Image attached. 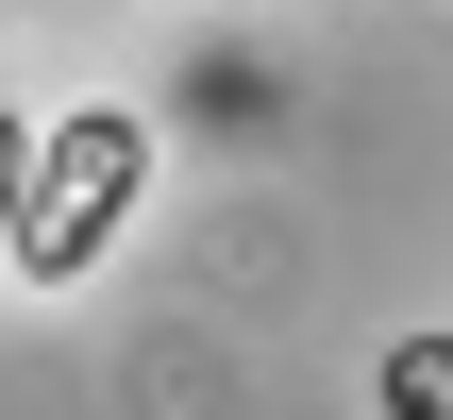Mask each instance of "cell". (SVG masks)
Here are the masks:
<instances>
[{"label": "cell", "instance_id": "7a4b0ae2", "mask_svg": "<svg viewBox=\"0 0 453 420\" xmlns=\"http://www.w3.org/2000/svg\"><path fill=\"white\" fill-rule=\"evenodd\" d=\"M370 404L387 420H453V337H403V354L370 370Z\"/></svg>", "mask_w": 453, "mask_h": 420}, {"label": "cell", "instance_id": "6da1fadb", "mask_svg": "<svg viewBox=\"0 0 453 420\" xmlns=\"http://www.w3.org/2000/svg\"><path fill=\"white\" fill-rule=\"evenodd\" d=\"M134 168H151V135H134L118 101H84V118H50V152H34V185H17V269H34V286H67V269H101V236H118V202H134Z\"/></svg>", "mask_w": 453, "mask_h": 420}]
</instances>
